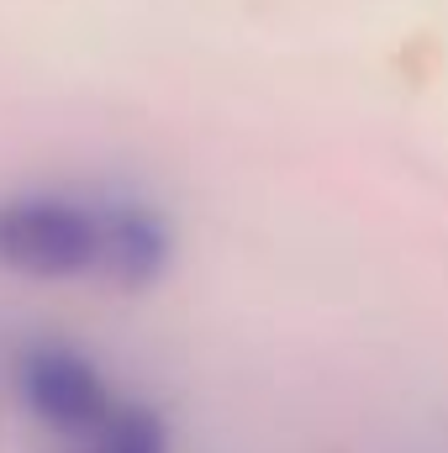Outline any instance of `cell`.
Listing matches in <instances>:
<instances>
[{
    "label": "cell",
    "mask_w": 448,
    "mask_h": 453,
    "mask_svg": "<svg viewBox=\"0 0 448 453\" xmlns=\"http://www.w3.org/2000/svg\"><path fill=\"white\" fill-rule=\"evenodd\" d=\"M0 274L16 280L101 274V201L74 190L0 196Z\"/></svg>",
    "instance_id": "obj_1"
},
{
    "label": "cell",
    "mask_w": 448,
    "mask_h": 453,
    "mask_svg": "<svg viewBox=\"0 0 448 453\" xmlns=\"http://www.w3.org/2000/svg\"><path fill=\"white\" fill-rule=\"evenodd\" d=\"M16 395L27 401V411L64 433V438H96L116 411V395L106 374L69 342H27L16 353Z\"/></svg>",
    "instance_id": "obj_2"
},
{
    "label": "cell",
    "mask_w": 448,
    "mask_h": 453,
    "mask_svg": "<svg viewBox=\"0 0 448 453\" xmlns=\"http://www.w3.org/2000/svg\"><path fill=\"white\" fill-rule=\"evenodd\" d=\"M96 201H101V280L116 290L158 285L174 258L169 217L132 190H101Z\"/></svg>",
    "instance_id": "obj_3"
},
{
    "label": "cell",
    "mask_w": 448,
    "mask_h": 453,
    "mask_svg": "<svg viewBox=\"0 0 448 453\" xmlns=\"http://www.w3.org/2000/svg\"><path fill=\"white\" fill-rule=\"evenodd\" d=\"M90 453H169V427L153 406L116 401L106 427L90 438Z\"/></svg>",
    "instance_id": "obj_4"
}]
</instances>
